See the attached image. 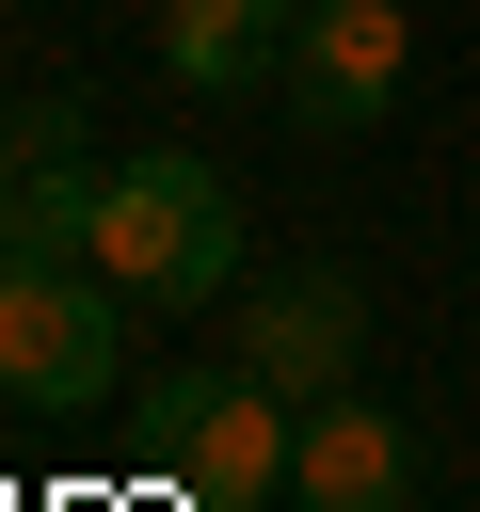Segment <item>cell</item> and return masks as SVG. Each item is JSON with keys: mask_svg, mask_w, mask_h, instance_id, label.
<instances>
[{"mask_svg": "<svg viewBox=\"0 0 480 512\" xmlns=\"http://www.w3.org/2000/svg\"><path fill=\"white\" fill-rule=\"evenodd\" d=\"M80 256L128 272V304H208V288H240V192L208 160H128V176H96Z\"/></svg>", "mask_w": 480, "mask_h": 512, "instance_id": "2", "label": "cell"}, {"mask_svg": "<svg viewBox=\"0 0 480 512\" xmlns=\"http://www.w3.org/2000/svg\"><path fill=\"white\" fill-rule=\"evenodd\" d=\"M256 48H288V0H176V16H160V64H176L192 96L256 80Z\"/></svg>", "mask_w": 480, "mask_h": 512, "instance_id": "7", "label": "cell"}, {"mask_svg": "<svg viewBox=\"0 0 480 512\" xmlns=\"http://www.w3.org/2000/svg\"><path fill=\"white\" fill-rule=\"evenodd\" d=\"M0 256H16V128H0Z\"/></svg>", "mask_w": 480, "mask_h": 512, "instance_id": "8", "label": "cell"}, {"mask_svg": "<svg viewBox=\"0 0 480 512\" xmlns=\"http://www.w3.org/2000/svg\"><path fill=\"white\" fill-rule=\"evenodd\" d=\"M0 384L48 416L112 400V272L96 256H0Z\"/></svg>", "mask_w": 480, "mask_h": 512, "instance_id": "3", "label": "cell"}, {"mask_svg": "<svg viewBox=\"0 0 480 512\" xmlns=\"http://www.w3.org/2000/svg\"><path fill=\"white\" fill-rule=\"evenodd\" d=\"M144 464H160L192 512H256V496H288L304 416H288V384H256V368H176V384H144Z\"/></svg>", "mask_w": 480, "mask_h": 512, "instance_id": "1", "label": "cell"}, {"mask_svg": "<svg viewBox=\"0 0 480 512\" xmlns=\"http://www.w3.org/2000/svg\"><path fill=\"white\" fill-rule=\"evenodd\" d=\"M416 496V432L384 400H304V464H288V512H400Z\"/></svg>", "mask_w": 480, "mask_h": 512, "instance_id": "6", "label": "cell"}, {"mask_svg": "<svg viewBox=\"0 0 480 512\" xmlns=\"http://www.w3.org/2000/svg\"><path fill=\"white\" fill-rule=\"evenodd\" d=\"M288 96L320 128L384 112L400 96V0H288Z\"/></svg>", "mask_w": 480, "mask_h": 512, "instance_id": "5", "label": "cell"}, {"mask_svg": "<svg viewBox=\"0 0 480 512\" xmlns=\"http://www.w3.org/2000/svg\"><path fill=\"white\" fill-rule=\"evenodd\" d=\"M352 352H368L352 272H272V288H256V320H240V368H256V384H288V400H336V384H352Z\"/></svg>", "mask_w": 480, "mask_h": 512, "instance_id": "4", "label": "cell"}]
</instances>
